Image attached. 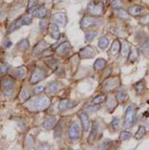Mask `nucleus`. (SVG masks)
<instances>
[{"label":"nucleus","instance_id":"1","mask_svg":"<svg viewBox=\"0 0 149 150\" xmlns=\"http://www.w3.org/2000/svg\"><path fill=\"white\" fill-rule=\"evenodd\" d=\"M51 100L46 96H41L31 101V106L34 110L37 111H42L50 106Z\"/></svg>","mask_w":149,"mask_h":150},{"label":"nucleus","instance_id":"2","mask_svg":"<svg viewBox=\"0 0 149 150\" xmlns=\"http://www.w3.org/2000/svg\"><path fill=\"white\" fill-rule=\"evenodd\" d=\"M14 85V80L9 76H4L0 81L1 89L7 97H11L12 96Z\"/></svg>","mask_w":149,"mask_h":150},{"label":"nucleus","instance_id":"3","mask_svg":"<svg viewBox=\"0 0 149 150\" xmlns=\"http://www.w3.org/2000/svg\"><path fill=\"white\" fill-rule=\"evenodd\" d=\"M135 116H136V110L134 106H128L125 117V127L126 129H130L133 126L135 121Z\"/></svg>","mask_w":149,"mask_h":150},{"label":"nucleus","instance_id":"4","mask_svg":"<svg viewBox=\"0 0 149 150\" xmlns=\"http://www.w3.org/2000/svg\"><path fill=\"white\" fill-rule=\"evenodd\" d=\"M31 22H32V19L30 17H20V19H18L17 20L13 23L11 25V26L9 27L8 30V33L11 34L12 33L13 31H16V29L20 28L22 25H29L31 24Z\"/></svg>","mask_w":149,"mask_h":150},{"label":"nucleus","instance_id":"5","mask_svg":"<svg viewBox=\"0 0 149 150\" xmlns=\"http://www.w3.org/2000/svg\"><path fill=\"white\" fill-rule=\"evenodd\" d=\"M102 23V19L94 17H85L81 20V26L83 28H87L90 26H93V25H101Z\"/></svg>","mask_w":149,"mask_h":150},{"label":"nucleus","instance_id":"6","mask_svg":"<svg viewBox=\"0 0 149 150\" xmlns=\"http://www.w3.org/2000/svg\"><path fill=\"white\" fill-rule=\"evenodd\" d=\"M119 78L117 76V77H112L105 80L102 83V88H103V89L106 90V91H112V90L119 87Z\"/></svg>","mask_w":149,"mask_h":150},{"label":"nucleus","instance_id":"7","mask_svg":"<svg viewBox=\"0 0 149 150\" xmlns=\"http://www.w3.org/2000/svg\"><path fill=\"white\" fill-rule=\"evenodd\" d=\"M95 54H96L95 50L91 46H87L81 49L78 52V56L81 59L93 58L95 56Z\"/></svg>","mask_w":149,"mask_h":150},{"label":"nucleus","instance_id":"8","mask_svg":"<svg viewBox=\"0 0 149 150\" xmlns=\"http://www.w3.org/2000/svg\"><path fill=\"white\" fill-rule=\"evenodd\" d=\"M88 11L93 16H99L104 11V6L102 3H94L91 2L87 7Z\"/></svg>","mask_w":149,"mask_h":150},{"label":"nucleus","instance_id":"9","mask_svg":"<svg viewBox=\"0 0 149 150\" xmlns=\"http://www.w3.org/2000/svg\"><path fill=\"white\" fill-rule=\"evenodd\" d=\"M78 105V102L76 101L68 100V99H62L60 101L59 105H58V109L61 111H64V110L72 109L76 107Z\"/></svg>","mask_w":149,"mask_h":150},{"label":"nucleus","instance_id":"10","mask_svg":"<svg viewBox=\"0 0 149 150\" xmlns=\"http://www.w3.org/2000/svg\"><path fill=\"white\" fill-rule=\"evenodd\" d=\"M80 136V127L77 122H73L69 129V137L71 140H76Z\"/></svg>","mask_w":149,"mask_h":150},{"label":"nucleus","instance_id":"11","mask_svg":"<svg viewBox=\"0 0 149 150\" xmlns=\"http://www.w3.org/2000/svg\"><path fill=\"white\" fill-rule=\"evenodd\" d=\"M44 77H45V73L42 69H35L34 72L32 73V75H31V79H30V83L32 84H37V83L39 82L40 81L43 79Z\"/></svg>","mask_w":149,"mask_h":150},{"label":"nucleus","instance_id":"12","mask_svg":"<svg viewBox=\"0 0 149 150\" xmlns=\"http://www.w3.org/2000/svg\"><path fill=\"white\" fill-rule=\"evenodd\" d=\"M53 20L56 23L59 24L62 27H65L68 22L66 15L62 12H57V13H54L53 15Z\"/></svg>","mask_w":149,"mask_h":150},{"label":"nucleus","instance_id":"13","mask_svg":"<svg viewBox=\"0 0 149 150\" xmlns=\"http://www.w3.org/2000/svg\"><path fill=\"white\" fill-rule=\"evenodd\" d=\"M48 31L50 36L54 39V40H58L61 37L59 28L57 27L55 23H50L48 26Z\"/></svg>","mask_w":149,"mask_h":150},{"label":"nucleus","instance_id":"14","mask_svg":"<svg viewBox=\"0 0 149 150\" xmlns=\"http://www.w3.org/2000/svg\"><path fill=\"white\" fill-rule=\"evenodd\" d=\"M99 133V125L98 123L96 122H94L93 124V127L91 129V132L88 137V141L90 144H93L94 142L96 140L98 134Z\"/></svg>","mask_w":149,"mask_h":150},{"label":"nucleus","instance_id":"15","mask_svg":"<svg viewBox=\"0 0 149 150\" xmlns=\"http://www.w3.org/2000/svg\"><path fill=\"white\" fill-rule=\"evenodd\" d=\"M71 49H72V47H71V45L69 44V42L65 41L57 47L56 52L59 54H67L70 51Z\"/></svg>","mask_w":149,"mask_h":150},{"label":"nucleus","instance_id":"16","mask_svg":"<svg viewBox=\"0 0 149 150\" xmlns=\"http://www.w3.org/2000/svg\"><path fill=\"white\" fill-rule=\"evenodd\" d=\"M79 117H80L81 121V124L82 126H83V129H84V132H88L90 128V120H89L88 116L85 113H81L79 114Z\"/></svg>","mask_w":149,"mask_h":150},{"label":"nucleus","instance_id":"17","mask_svg":"<svg viewBox=\"0 0 149 150\" xmlns=\"http://www.w3.org/2000/svg\"><path fill=\"white\" fill-rule=\"evenodd\" d=\"M66 119H62L60 120L59 122H57L56 125V127L54 129V137H61L63 134V130H64V125H65Z\"/></svg>","mask_w":149,"mask_h":150},{"label":"nucleus","instance_id":"18","mask_svg":"<svg viewBox=\"0 0 149 150\" xmlns=\"http://www.w3.org/2000/svg\"><path fill=\"white\" fill-rule=\"evenodd\" d=\"M143 8L140 5H135L133 6H131L128 8V13L131 14V16H133V17H136V16H139L140 13L143 12Z\"/></svg>","mask_w":149,"mask_h":150},{"label":"nucleus","instance_id":"19","mask_svg":"<svg viewBox=\"0 0 149 150\" xmlns=\"http://www.w3.org/2000/svg\"><path fill=\"white\" fill-rule=\"evenodd\" d=\"M13 76L16 79H23L26 75V68L25 67H20L16 68L13 71Z\"/></svg>","mask_w":149,"mask_h":150},{"label":"nucleus","instance_id":"20","mask_svg":"<svg viewBox=\"0 0 149 150\" xmlns=\"http://www.w3.org/2000/svg\"><path fill=\"white\" fill-rule=\"evenodd\" d=\"M56 122H57V120H56L55 117H48L47 119L43 122V126L46 129H51L55 125Z\"/></svg>","mask_w":149,"mask_h":150},{"label":"nucleus","instance_id":"21","mask_svg":"<svg viewBox=\"0 0 149 150\" xmlns=\"http://www.w3.org/2000/svg\"><path fill=\"white\" fill-rule=\"evenodd\" d=\"M48 46H49V44H48L45 41H41L38 44L36 45V46L34 49V53L35 54H38L40 53H41L42 52L44 51L46 49L48 48Z\"/></svg>","mask_w":149,"mask_h":150},{"label":"nucleus","instance_id":"22","mask_svg":"<svg viewBox=\"0 0 149 150\" xmlns=\"http://www.w3.org/2000/svg\"><path fill=\"white\" fill-rule=\"evenodd\" d=\"M106 61L105 59H102V58H98L95 61V62L94 63V69L97 71H101L103 70L106 67Z\"/></svg>","mask_w":149,"mask_h":150},{"label":"nucleus","instance_id":"23","mask_svg":"<svg viewBox=\"0 0 149 150\" xmlns=\"http://www.w3.org/2000/svg\"><path fill=\"white\" fill-rule=\"evenodd\" d=\"M61 84L57 81H54V82H52L49 84V86L47 87V91L48 92L51 93H57V91L61 89Z\"/></svg>","mask_w":149,"mask_h":150},{"label":"nucleus","instance_id":"24","mask_svg":"<svg viewBox=\"0 0 149 150\" xmlns=\"http://www.w3.org/2000/svg\"><path fill=\"white\" fill-rule=\"evenodd\" d=\"M130 51H131V47H130L129 43L124 42L121 45V55L123 58H126L129 54Z\"/></svg>","mask_w":149,"mask_h":150},{"label":"nucleus","instance_id":"25","mask_svg":"<svg viewBox=\"0 0 149 150\" xmlns=\"http://www.w3.org/2000/svg\"><path fill=\"white\" fill-rule=\"evenodd\" d=\"M120 49H121V43L119 41V40H115L110 48V52L112 54L115 55L119 52Z\"/></svg>","mask_w":149,"mask_h":150},{"label":"nucleus","instance_id":"26","mask_svg":"<svg viewBox=\"0 0 149 150\" xmlns=\"http://www.w3.org/2000/svg\"><path fill=\"white\" fill-rule=\"evenodd\" d=\"M29 47V42L27 39H23L17 43V48L21 52H24Z\"/></svg>","mask_w":149,"mask_h":150},{"label":"nucleus","instance_id":"27","mask_svg":"<svg viewBox=\"0 0 149 150\" xmlns=\"http://www.w3.org/2000/svg\"><path fill=\"white\" fill-rule=\"evenodd\" d=\"M109 43H110V40H108V38H107L106 37H103V38H100V40H98V46L102 50H105L108 46Z\"/></svg>","mask_w":149,"mask_h":150},{"label":"nucleus","instance_id":"28","mask_svg":"<svg viewBox=\"0 0 149 150\" xmlns=\"http://www.w3.org/2000/svg\"><path fill=\"white\" fill-rule=\"evenodd\" d=\"M134 89L136 91V92L137 93V94L140 95V94H143L145 90V84L143 83V81H140L139 82L136 83L134 85Z\"/></svg>","mask_w":149,"mask_h":150},{"label":"nucleus","instance_id":"29","mask_svg":"<svg viewBox=\"0 0 149 150\" xmlns=\"http://www.w3.org/2000/svg\"><path fill=\"white\" fill-rule=\"evenodd\" d=\"M35 15L39 18H44L47 15V10L44 7H40L35 11Z\"/></svg>","mask_w":149,"mask_h":150},{"label":"nucleus","instance_id":"30","mask_svg":"<svg viewBox=\"0 0 149 150\" xmlns=\"http://www.w3.org/2000/svg\"><path fill=\"white\" fill-rule=\"evenodd\" d=\"M139 57V51L136 49H133L130 51L129 53V61L133 63Z\"/></svg>","mask_w":149,"mask_h":150},{"label":"nucleus","instance_id":"31","mask_svg":"<svg viewBox=\"0 0 149 150\" xmlns=\"http://www.w3.org/2000/svg\"><path fill=\"white\" fill-rule=\"evenodd\" d=\"M127 99H128V95H127V93L125 91H121L118 92V93H117V100L119 102L122 103V102H125Z\"/></svg>","mask_w":149,"mask_h":150},{"label":"nucleus","instance_id":"32","mask_svg":"<svg viewBox=\"0 0 149 150\" xmlns=\"http://www.w3.org/2000/svg\"><path fill=\"white\" fill-rule=\"evenodd\" d=\"M145 128L144 126H139V129H138V131L136 132V133L135 134V138H136V140H140V139L145 134Z\"/></svg>","mask_w":149,"mask_h":150},{"label":"nucleus","instance_id":"33","mask_svg":"<svg viewBox=\"0 0 149 150\" xmlns=\"http://www.w3.org/2000/svg\"><path fill=\"white\" fill-rule=\"evenodd\" d=\"M9 69V65L7 63H2L0 64V75L4 76L8 72Z\"/></svg>","mask_w":149,"mask_h":150},{"label":"nucleus","instance_id":"34","mask_svg":"<svg viewBox=\"0 0 149 150\" xmlns=\"http://www.w3.org/2000/svg\"><path fill=\"white\" fill-rule=\"evenodd\" d=\"M116 13L121 19H127L128 17V13H127V11H125L122 10L121 8L117 9V11H116Z\"/></svg>","mask_w":149,"mask_h":150},{"label":"nucleus","instance_id":"35","mask_svg":"<svg viewBox=\"0 0 149 150\" xmlns=\"http://www.w3.org/2000/svg\"><path fill=\"white\" fill-rule=\"evenodd\" d=\"M112 144V141L110 140H106L105 141H103L102 144L99 145V147L98 149H108L109 147Z\"/></svg>","mask_w":149,"mask_h":150},{"label":"nucleus","instance_id":"36","mask_svg":"<svg viewBox=\"0 0 149 150\" xmlns=\"http://www.w3.org/2000/svg\"><path fill=\"white\" fill-rule=\"evenodd\" d=\"M140 51L143 54H148L149 53V40L146 41L145 43H143L140 47Z\"/></svg>","mask_w":149,"mask_h":150},{"label":"nucleus","instance_id":"37","mask_svg":"<svg viewBox=\"0 0 149 150\" xmlns=\"http://www.w3.org/2000/svg\"><path fill=\"white\" fill-rule=\"evenodd\" d=\"M131 137V132L124 131V132H122L121 134H120L119 139L121 140H122V141H124V140H128V139H129Z\"/></svg>","mask_w":149,"mask_h":150},{"label":"nucleus","instance_id":"38","mask_svg":"<svg viewBox=\"0 0 149 150\" xmlns=\"http://www.w3.org/2000/svg\"><path fill=\"white\" fill-rule=\"evenodd\" d=\"M37 3V0H28V11L31 12L34 8L36 6Z\"/></svg>","mask_w":149,"mask_h":150},{"label":"nucleus","instance_id":"39","mask_svg":"<svg viewBox=\"0 0 149 150\" xmlns=\"http://www.w3.org/2000/svg\"><path fill=\"white\" fill-rule=\"evenodd\" d=\"M116 107V102H115V99L112 96H110V99L107 101V108L108 110H113Z\"/></svg>","mask_w":149,"mask_h":150},{"label":"nucleus","instance_id":"40","mask_svg":"<svg viewBox=\"0 0 149 150\" xmlns=\"http://www.w3.org/2000/svg\"><path fill=\"white\" fill-rule=\"evenodd\" d=\"M123 4L120 0H113L112 2V6L114 9H120L122 7Z\"/></svg>","mask_w":149,"mask_h":150},{"label":"nucleus","instance_id":"41","mask_svg":"<svg viewBox=\"0 0 149 150\" xmlns=\"http://www.w3.org/2000/svg\"><path fill=\"white\" fill-rule=\"evenodd\" d=\"M97 36V32L95 31H90V32H87L85 35V38L87 40H91L93 38H95Z\"/></svg>","mask_w":149,"mask_h":150},{"label":"nucleus","instance_id":"42","mask_svg":"<svg viewBox=\"0 0 149 150\" xmlns=\"http://www.w3.org/2000/svg\"><path fill=\"white\" fill-rule=\"evenodd\" d=\"M105 99H106L105 95H101V96H98L97 97H95L94 99L93 102L95 104H100V103H102L103 102H105Z\"/></svg>","mask_w":149,"mask_h":150},{"label":"nucleus","instance_id":"43","mask_svg":"<svg viewBox=\"0 0 149 150\" xmlns=\"http://www.w3.org/2000/svg\"><path fill=\"white\" fill-rule=\"evenodd\" d=\"M119 120L117 118H115L111 122V127L114 131H117L119 129Z\"/></svg>","mask_w":149,"mask_h":150},{"label":"nucleus","instance_id":"44","mask_svg":"<svg viewBox=\"0 0 149 150\" xmlns=\"http://www.w3.org/2000/svg\"><path fill=\"white\" fill-rule=\"evenodd\" d=\"M31 95H30V93L28 90L25 89L23 90V92L21 93V98L23 99V100H27L28 99H29Z\"/></svg>","mask_w":149,"mask_h":150},{"label":"nucleus","instance_id":"45","mask_svg":"<svg viewBox=\"0 0 149 150\" xmlns=\"http://www.w3.org/2000/svg\"><path fill=\"white\" fill-rule=\"evenodd\" d=\"M139 23L143 25H146V24H149V14L145 15L144 17H141V19L139 20Z\"/></svg>","mask_w":149,"mask_h":150},{"label":"nucleus","instance_id":"46","mask_svg":"<svg viewBox=\"0 0 149 150\" xmlns=\"http://www.w3.org/2000/svg\"><path fill=\"white\" fill-rule=\"evenodd\" d=\"M57 65V61L54 59L49 60V66L51 68H52L53 69H56Z\"/></svg>","mask_w":149,"mask_h":150},{"label":"nucleus","instance_id":"47","mask_svg":"<svg viewBox=\"0 0 149 150\" xmlns=\"http://www.w3.org/2000/svg\"><path fill=\"white\" fill-rule=\"evenodd\" d=\"M100 108V106L99 105H92V106H90V107L87 108V110H88V111H96V110H98V109Z\"/></svg>","mask_w":149,"mask_h":150},{"label":"nucleus","instance_id":"48","mask_svg":"<svg viewBox=\"0 0 149 150\" xmlns=\"http://www.w3.org/2000/svg\"><path fill=\"white\" fill-rule=\"evenodd\" d=\"M45 90V88L43 87V86H38V87H37L35 89V93L37 94V93H40L43 92V91Z\"/></svg>","mask_w":149,"mask_h":150},{"label":"nucleus","instance_id":"49","mask_svg":"<svg viewBox=\"0 0 149 150\" xmlns=\"http://www.w3.org/2000/svg\"><path fill=\"white\" fill-rule=\"evenodd\" d=\"M11 45H12V43L11 41H9V40H8L7 43H5V46H6L7 48H9Z\"/></svg>","mask_w":149,"mask_h":150},{"label":"nucleus","instance_id":"50","mask_svg":"<svg viewBox=\"0 0 149 150\" xmlns=\"http://www.w3.org/2000/svg\"><path fill=\"white\" fill-rule=\"evenodd\" d=\"M146 125H147L148 128V129H149V120H148L147 122H146Z\"/></svg>","mask_w":149,"mask_h":150},{"label":"nucleus","instance_id":"51","mask_svg":"<svg viewBox=\"0 0 149 150\" xmlns=\"http://www.w3.org/2000/svg\"><path fill=\"white\" fill-rule=\"evenodd\" d=\"M46 1H47V2H52L53 0H46Z\"/></svg>","mask_w":149,"mask_h":150}]
</instances>
